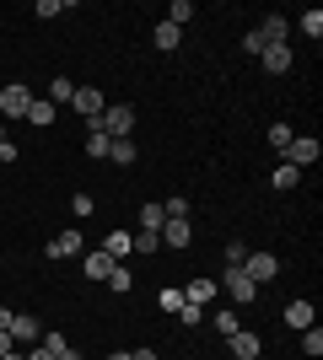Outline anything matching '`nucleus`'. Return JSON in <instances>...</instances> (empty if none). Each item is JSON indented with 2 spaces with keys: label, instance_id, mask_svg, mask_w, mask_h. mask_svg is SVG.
<instances>
[{
  "label": "nucleus",
  "instance_id": "1",
  "mask_svg": "<svg viewBox=\"0 0 323 360\" xmlns=\"http://www.w3.org/2000/svg\"><path fill=\"white\" fill-rule=\"evenodd\" d=\"M97 129H103L108 140H129V129H135V113L124 103H108L103 113H97Z\"/></svg>",
  "mask_w": 323,
  "mask_h": 360
},
{
  "label": "nucleus",
  "instance_id": "2",
  "mask_svg": "<svg viewBox=\"0 0 323 360\" xmlns=\"http://www.w3.org/2000/svg\"><path fill=\"white\" fill-rule=\"evenodd\" d=\"M280 156H286V167H296V172H302V167H312V162L323 156V146H318L312 135H291V146L280 150Z\"/></svg>",
  "mask_w": 323,
  "mask_h": 360
},
{
  "label": "nucleus",
  "instance_id": "3",
  "mask_svg": "<svg viewBox=\"0 0 323 360\" xmlns=\"http://www.w3.org/2000/svg\"><path fill=\"white\" fill-rule=\"evenodd\" d=\"M243 274L253 280V285H270V280H280V258L275 253H248L243 258Z\"/></svg>",
  "mask_w": 323,
  "mask_h": 360
},
{
  "label": "nucleus",
  "instance_id": "4",
  "mask_svg": "<svg viewBox=\"0 0 323 360\" xmlns=\"http://www.w3.org/2000/svg\"><path fill=\"white\" fill-rule=\"evenodd\" d=\"M27 108H32V91L22 81H11V86L0 91V119H27Z\"/></svg>",
  "mask_w": 323,
  "mask_h": 360
},
{
  "label": "nucleus",
  "instance_id": "5",
  "mask_svg": "<svg viewBox=\"0 0 323 360\" xmlns=\"http://www.w3.org/2000/svg\"><path fill=\"white\" fill-rule=\"evenodd\" d=\"M113 269H119V258H113V253H103V248L81 253V274H92V280H108Z\"/></svg>",
  "mask_w": 323,
  "mask_h": 360
},
{
  "label": "nucleus",
  "instance_id": "6",
  "mask_svg": "<svg viewBox=\"0 0 323 360\" xmlns=\"http://www.w3.org/2000/svg\"><path fill=\"white\" fill-rule=\"evenodd\" d=\"M227 296H232V307H248V301L259 296V285H253L243 269H227Z\"/></svg>",
  "mask_w": 323,
  "mask_h": 360
},
{
  "label": "nucleus",
  "instance_id": "7",
  "mask_svg": "<svg viewBox=\"0 0 323 360\" xmlns=\"http://www.w3.org/2000/svg\"><path fill=\"white\" fill-rule=\"evenodd\" d=\"M87 253V237L81 231H60V237L49 242V258H81Z\"/></svg>",
  "mask_w": 323,
  "mask_h": 360
},
{
  "label": "nucleus",
  "instance_id": "8",
  "mask_svg": "<svg viewBox=\"0 0 323 360\" xmlns=\"http://www.w3.org/2000/svg\"><path fill=\"white\" fill-rule=\"evenodd\" d=\"M70 103H76V113H87V124H92L97 119V113H103V91H97V86H76V97H70Z\"/></svg>",
  "mask_w": 323,
  "mask_h": 360
},
{
  "label": "nucleus",
  "instance_id": "9",
  "mask_svg": "<svg viewBox=\"0 0 323 360\" xmlns=\"http://www.w3.org/2000/svg\"><path fill=\"white\" fill-rule=\"evenodd\" d=\"M227 349H232V355H237V360H259V333L237 328V333H232V339H227Z\"/></svg>",
  "mask_w": 323,
  "mask_h": 360
},
{
  "label": "nucleus",
  "instance_id": "10",
  "mask_svg": "<svg viewBox=\"0 0 323 360\" xmlns=\"http://www.w3.org/2000/svg\"><path fill=\"white\" fill-rule=\"evenodd\" d=\"M286 38H291V22H286V16H270V22H264V27H259V44H264V49L286 44Z\"/></svg>",
  "mask_w": 323,
  "mask_h": 360
},
{
  "label": "nucleus",
  "instance_id": "11",
  "mask_svg": "<svg viewBox=\"0 0 323 360\" xmlns=\"http://www.w3.org/2000/svg\"><path fill=\"white\" fill-rule=\"evenodd\" d=\"M11 339H22V345H38V339H44V323L16 312V317H11Z\"/></svg>",
  "mask_w": 323,
  "mask_h": 360
},
{
  "label": "nucleus",
  "instance_id": "12",
  "mask_svg": "<svg viewBox=\"0 0 323 360\" xmlns=\"http://www.w3.org/2000/svg\"><path fill=\"white\" fill-rule=\"evenodd\" d=\"M259 60H264V70H270V75H286V70H291V44H275V49H264Z\"/></svg>",
  "mask_w": 323,
  "mask_h": 360
},
{
  "label": "nucleus",
  "instance_id": "13",
  "mask_svg": "<svg viewBox=\"0 0 323 360\" xmlns=\"http://www.w3.org/2000/svg\"><path fill=\"white\" fill-rule=\"evenodd\" d=\"M103 253L129 258V253H135V231H108V237H103Z\"/></svg>",
  "mask_w": 323,
  "mask_h": 360
},
{
  "label": "nucleus",
  "instance_id": "14",
  "mask_svg": "<svg viewBox=\"0 0 323 360\" xmlns=\"http://www.w3.org/2000/svg\"><path fill=\"white\" fill-rule=\"evenodd\" d=\"M286 323H291L296 333H302V328H312V323H318V312H312V301H291V307H286Z\"/></svg>",
  "mask_w": 323,
  "mask_h": 360
},
{
  "label": "nucleus",
  "instance_id": "15",
  "mask_svg": "<svg viewBox=\"0 0 323 360\" xmlns=\"http://www.w3.org/2000/svg\"><path fill=\"white\" fill-rule=\"evenodd\" d=\"M156 237L167 242V248H189V242H194V231H189V221H167L162 231H156Z\"/></svg>",
  "mask_w": 323,
  "mask_h": 360
},
{
  "label": "nucleus",
  "instance_id": "16",
  "mask_svg": "<svg viewBox=\"0 0 323 360\" xmlns=\"http://www.w3.org/2000/svg\"><path fill=\"white\" fill-rule=\"evenodd\" d=\"M178 38H184V27H172V22H156V32H151V44L162 49V54H172V49H178Z\"/></svg>",
  "mask_w": 323,
  "mask_h": 360
},
{
  "label": "nucleus",
  "instance_id": "17",
  "mask_svg": "<svg viewBox=\"0 0 323 360\" xmlns=\"http://www.w3.org/2000/svg\"><path fill=\"white\" fill-rule=\"evenodd\" d=\"M108 150H113V140H108L103 129H97V119H92V129H87V156H92V162H103Z\"/></svg>",
  "mask_w": 323,
  "mask_h": 360
},
{
  "label": "nucleus",
  "instance_id": "18",
  "mask_svg": "<svg viewBox=\"0 0 323 360\" xmlns=\"http://www.w3.org/2000/svg\"><path fill=\"white\" fill-rule=\"evenodd\" d=\"M205 317H210V323H215V328H221V339H232V333H237V328H243V317H237V312H232V307H221V312H205Z\"/></svg>",
  "mask_w": 323,
  "mask_h": 360
},
{
  "label": "nucleus",
  "instance_id": "19",
  "mask_svg": "<svg viewBox=\"0 0 323 360\" xmlns=\"http://www.w3.org/2000/svg\"><path fill=\"white\" fill-rule=\"evenodd\" d=\"M210 296H215V280H189V290H184V301H194V307H205Z\"/></svg>",
  "mask_w": 323,
  "mask_h": 360
},
{
  "label": "nucleus",
  "instance_id": "20",
  "mask_svg": "<svg viewBox=\"0 0 323 360\" xmlns=\"http://www.w3.org/2000/svg\"><path fill=\"white\" fill-rule=\"evenodd\" d=\"M302 355H308V360L323 355V328H318V323H312V328H302Z\"/></svg>",
  "mask_w": 323,
  "mask_h": 360
},
{
  "label": "nucleus",
  "instance_id": "21",
  "mask_svg": "<svg viewBox=\"0 0 323 360\" xmlns=\"http://www.w3.org/2000/svg\"><path fill=\"white\" fill-rule=\"evenodd\" d=\"M162 226H167V210H162V205H146V210H140V231H162Z\"/></svg>",
  "mask_w": 323,
  "mask_h": 360
},
{
  "label": "nucleus",
  "instance_id": "22",
  "mask_svg": "<svg viewBox=\"0 0 323 360\" xmlns=\"http://www.w3.org/2000/svg\"><path fill=\"white\" fill-rule=\"evenodd\" d=\"M27 124H32V129H49V124H54V103H32L27 108Z\"/></svg>",
  "mask_w": 323,
  "mask_h": 360
},
{
  "label": "nucleus",
  "instance_id": "23",
  "mask_svg": "<svg viewBox=\"0 0 323 360\" xmlns=\"http://www.w3.org/2000/svg\"><path fill=\"white\" fill-rule=\"evenodd\" d=\"M38 345H44V349H49V355H54V360H60L65 349H70V339H65L60 328H44V339H38Z\"/></svg>",
  "mask_w": 323,
  "mask_h": 360
},
{
  "label": "nucleus",
  "instance_id": "24",
  "mask_svg": "<svg viewBox=\"0 0 323 360\" xmlns=\"http://www.w3.org/2000/svg\"><path fill=\"white\" fill-rule=\"evenodd\" d=\"M296 27L308 32V38H323V11H302V16H296Z\"/></svg>",
  "mask_w": 323,
  "mask_h": 360
},
{
  "label": "nucleus",
  "instance_id": "25",
  "mask_svg": "<svg viewBox=\"0 0 323 360\" xmlns=\"http://www.w3.org/2000/svg\"><path fill=\"white\" fill-rule=\"evenodd\" d=\"M108 162L129 167V162H135V140H113V150H108Z\"/></svg>",
  "mask_w": 323,
  "mask_h": 360
},
{
  "label": "nucleus",
  "instance_id": "26",
  "mask_svg": "<svg viewBox=\"0 0 323 360\" xmlns=\"http://www.w3.org/2000/svg\"><path fill=\"white\" fill-rule=\"evenodd\" d=\"M189 16H194V6H189V0H172V6H167V22H172V27H184Z\"/></svg>",
  "mask_w": 323,
  "mask_h": 360
},
{
  "label": "nucleus",
  "instance_id": "27",
  "mask_svg": "<svg viewBox=\"0 0 323 360\" xmlns=\"http://www.w3.org/2000/svg\"><path fill=\"white\" fill-rule=\"evenodd\" d=\"M129 285H135V274L124 269V264H119V269H113V274H108V290H119V296H124V290H129Z\"/></svg>",
  "mask_w": 323,
  "mask_h": 360
},
{
  "label": "nucleus",
  "instance_id": "28",
  "mask_svg": "<svg viewBox=\"0 0 323 360\" xmlns=\"http://www.w3.org/2000/svg\"><path fill=\"white\" fill-rule=\"evenodd\" d=\"M296 183H302V172H296V167H286V162H280V167H275V188H296Z\"/></svg>",
  "mask_w": 323,
  "mask_h": 360
},
{
  "label": "nucleus",
  "instance_id": "29",
  "mask_svg": "<svg viewBox=\"0 0 323 360\" xmlns=\"http://www.w3.org/2000/svg\"><path fill=\"white\" fill-rule=\"evenodd\" d=\"M156 248H162V237H156V231H135V253H140V258L156 253Z\"/></svg>",
  "mask_w": 323,
  "mask_h": 360
},
{
  "label": "nucleus",
  "instance_id": "30",
  "mask_svg": "<svg viewBox=\"0 0 323 360\" xmlns=\"http://www.w3.org/2000/svg\"><path fill=\"white\" fill-rule=\"evenodd\" d=\"M270 146H275V150L291 146V124H270Z\"/></svg>",
  "mask_w": 323,
  "mask_h": 360
},
{
  "label": "nucleus",
  "instance_id": "31",
  "mask_svg": "<svg viewBox=\"0 0 323 360\" xmlns=\"http://www.w3.org/2000/svg\"><path fill=\"white\" fill-rule=\"evenodd\" d=\"M156 301H162V312H178V307H184V290H178V285H167Z\"/></svg>",
  "mask_w": 323,
  "mask_h": 360
},
{
  "label": "nucleus",
  "instance_id": "32",
  "mask_svg": "<svg viewBox=\"0 0 323 360\" xmlns=\"http://www.w3.org/2000/svg\"><path fill=\"white\" fill-rule=\"evenodd\" d=\"M243 258H248L243 242H227V269H243Z\"/></svg>",
  "mask_w": 323,
  "mask_h": 360
},
{
  "label": "nucleus",
  "instance_id": "33",
  "mask_svg": "<svg viewBox=\"0 0 323 360\" xmlns=\"http://www.w3.org/2000/svg\"><path fill=\"white\" fill-rule=\"evenodd\" d=\"M178 312H184V328H194V323H205V307H194V301H184Z\"/></svg>",
  "mask_w": 323,
  "mask_h": 360
},
{
  "label": "nucleus",
  "instance_id": "34",
  "mask_svg": "<svg viewBox=\"0 0 323 360\" xmlns=\"http://www.w3.org/2000/svg\"><path fill=\"white\" fill-rule=\"evenodd\" d=\"M60 11H65L60 0H38V6H32V16H49V22H54V16H60Z\"/></svg>",
  "mask_w": 323,
  "mask_h": 360
},
{
  "label": "nucleus",
  "instance_id": "35",
  "mask_svg": "<svg viewBox=\"0 0 323 360\" xmlns=\"http://www.w3.org/2000/svg\"><path fill=\"white\" fill-rule=\"evenodd\" d=\"M70 97H76V86H70L65 75H54V103H70Z\"/></svg>",
  "mask_w": 323,
  "mask_h": 360
},
{
  "label": "nucleus",
  "instance_id": "36",
  "mask_svg": "<svg viewBox=\"0 0 323 360\" xmlns=\"http://www.w3.org/2000/svg\"><path fill=\"white\" fill-rule=\"evenodd\" d=\"M70 210H76L81 221H87V215H92V194H76V199H70Z\"/></svg>",
  "mask_w": 323,
  "mask_h": 360
},
{
  "label": "nucleus",
  "instance_id": "37",
  "mask_svg": "<svg viewBox=\"0 0 323 360\" xmlns=\"http://www.w3.org/2000/svg\"><path fill=\"white\" fill-rule=\"evenodd\" d=\"M16 150H22V146H16V140L6 135V140H0V162H16Z\"/></svg>",
  "mask_w": 323,
  "mask_h": 360
},
{
  "label": "nucleus",
  "instance_id": "38",
  "mask_svg": "<svg viewBox=\"0 0 323 360\" xmlns=\"http://www.w3.org/2000/svg\"><path fill=\"white\" fill-rule=\"evenodd\" d=\"M22 360H54V355H49L44 345H32V349H27V355H22Z\"/></svg>",
  "mask_w": 323,
  "mask_h": 360
},
{
  "label": "nucleus",
  "instance_id": "39",
  "mask_svg": "<svg viewBox=\"0 0 323 360\" xmlns=\"http://www.w3.org/2000/svg\"><path fill=\"white\" fill-rule=\"evenodd\" d=\"M11 317H16L11 307H0V328H6V333H11Z\"/></svg>",
  "mask_w": 323,
  "mask_h": 360
},
{
  "label": "nucleus",
  "instance_id": "40",
  "mask_svg": "<svg viewBox=\"0 0 323 360\" xmlns=\"http://www.w3.org/2000/svg\"><path fill=\"white\" fill-rule=\"evenodd\" d=\"M108 360H135V349H113V355H108Z\"/></svg>",
  "mask_w": 323,
  "mask_h": 360
},
{
  "label": "nucleus",
  "instance_id": "41",
  "mask_svg": "<svg viewBox=\"0 0 323 360\" xmlns=\"http://www.w3.org/2000/svg\"><path fill=\"white\" fill-rule=\"evenodd\" d=\"M60 360H87V355H81V349H65V355Z\"/></svg>",
  "mask_w": 323,
  "mask_h": 360
},
{
  "label": "nucleus",
  "instance_id": "42",
  "mask_svg": "<svg viewBox=\"0 0 323 360\" xmlns=\"http://www.w3.org/2000/svg\"><path fill=\"white\" fill-rule=\"evenodd\" d=\"M0 140H6V124H0Z\"/></svg>",
  "mask_w": 323,
  "mask_h": 360
}]
</instances>
